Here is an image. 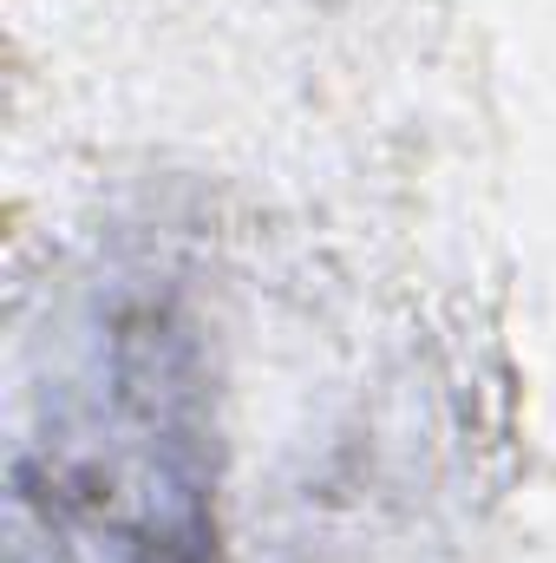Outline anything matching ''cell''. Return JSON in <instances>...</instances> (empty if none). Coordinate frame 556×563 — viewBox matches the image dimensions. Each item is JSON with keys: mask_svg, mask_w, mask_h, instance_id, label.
I'll return each mask as SVG.
<instances>
[{"mask_svg": "<svg viewBox=\"0 0 556 563\" xmlns=\"http://www.w3.org/2000/svg\"><path fill=\"white\" fill-rule=\"evenodd\" d=\"M13 563H216L203 354L170 301L86 308L13 445Z\"/></svg>", "mask_w": 556, "mask_h": 563, "instance_id": "6da1fadb", "label": "cell"}]
</instances>
